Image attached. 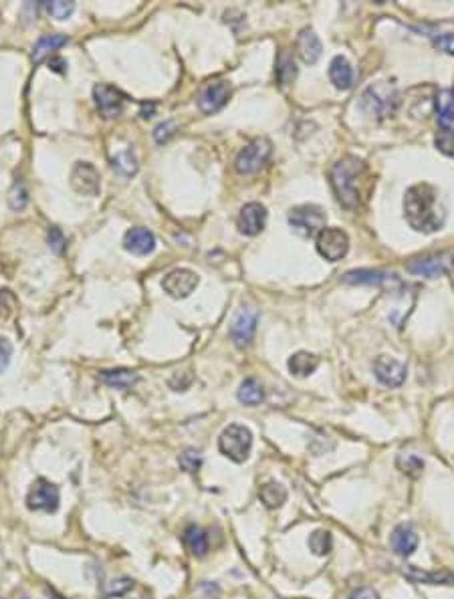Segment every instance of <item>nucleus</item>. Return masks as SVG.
Listing matches in <instances>:
<instances>
[{
  "label": "nucleus",
  "instance_id": "nucleus-38",
  "mask_svg": "<svg viewBox=\"0 0 454 599\" xmlns=\"http://www.w3.org/2000/svg\"><path fill=\"white\" fill-rule=\"evenodd\" d=\"M174 135H176V123L174 121H164V123H160L154 130V140L158 143H166Z\"/></svg>",
  "mask_w": 454,
  "mask_h": 599
},
{
  "label": "nucleus",
  "instance_id": "nucleus-5",
  "mask_svg": "<svg viewBox=\"0 0 454 599\" xmlns=\"http://www.w3.org/2000/svg\"><path fill=\"white\" fill-rule=\"evenodd\" d=\"M436 119L440 126L436 145L444 153L454 155V89H444L436 97Z\"/></svg>",
  "mask_w": 454,
  "mask_h": 599
},
{
  "label": "nucleus",
  "instance_id": "nucleus-26",
  "mask_svg": "<svg viewBox=\"0 0 454 599\" xmlns=\"http://www.w3.org/2000/svg\"><path fill=\"white\" fill-rule=\"evenodd\" d=\"M388 277H394V275H388L383 270L359 269L346 272L344 275V282H349V285H380V282L388 281Z\"/></svg>",
  "mask_w": 454,
  "mask_h": 599
},
{
  "label": "nucleus",
  "instance_id": "nucleus-6",
  "mask_svg": "<svg viewBox=\"0 0 454 599\" xmlns=\"http://www.w3.org/2000/svg\"><path fill=\"white\" fill-rule=\"evenodd\" d=\"M325 222H327V214L315 204L295 206L293 210L289 212V224L295 228V232H299L305 238L319 235L325 228Z\"/></svg>",
  "mask_w": 454,
  "mask_h": 599
},
{
  "label": "nucleus",
  "instance_id": "nucleus-10",
  "mask_svg": "<svg viewBox=\"0 0 454 599\" xmlns=\"http://www.w3.org/2000/svg\"><path fill=\"white\" fill-rule=\"evenodd\" d=\"M317 250L323 259L337 262L349 250V236L341 228H323L317 235Z\"/></svg>",
  "mask_w": 454,
  "mask_h": 599
},
{
  "label": "nucleus",
  "instance_id": "nucleus-24",
  "mask_svg": "<svg viewBox=\"0 0 454 599\" xmlns=\"http://www.w3.org/2000/svg\"><path fill=\"white\" fill-rule=\"evenodd\" d=\"M317 365H319V359L309 352H297L289 359V369L297 377L311 376L317 369Z\"/></svg>",
  "mask_w": 454,
  "mask_h": 599
},
{
  "label": "nucleus",
  "instance_id": "nucleus-8",
  "mask_svg": "<svg viewBox=\"0 0 454 599\" xmlns=\"http://www.w3.org/2000/svg\"><path fill=\"white\" fill-rule=\"evenodd\" d=\"M406 269L412 275H418L424 279L446 277L454 270V255L453 252H436V255H428V257L412 259L408 260Z\"/></svg>",
  "mask_w": 454,
  "mask_h": 599
},
{
  "label": "nucleus",
  "instance_id": "nucleus-12",
  "mask_svg": "<svg viewBox=\"0 0 454 599\" xmlns=\"http://www.w3.org/2000/svg\"><path fill=\"white\" fill-rule=\"evenodd\" d=\"M198 275L190 269H174L172 272H167L162 281V287L170 297L174 299H186L188 295L198 287Z\"/></svg>",
  "mask_w": 454,
  "mask_h": 599
},
{
  "label": "nucleus",
  "instance_id": "nucleus-42",
  "mask_svg": "<svg viewBox=\"0 0 454 599\" xmlns=\"http://www.w3.org/2000/svg\"><path fill=\"white\" fill-rule=\"evenodd\" d=\"M349 599H380V595H378V591L371 588H359L356 589L351 595H349Z\"/></svg>",
  "mask_w": 454,
  "mask_h": 599
},
{
  "label": "nucleus",
  "instance_id": "nucleus-34",
  "mask_svg": "<svg viewBox=\"0 0 454 599\" xmlns=\"http://www.w3.org/2000/svg\"><path fill=\"white\" fill-rule=\"evenodd\" d=\"M9 204H11L12 210H23L24 206L29 204V190L23 182H16L12 186L11 194H9Z\"/></svg>",
  "mask_w": 454,
  "mask_h": 599
},
{
  "label": "nucleus",
  "instance_id": "nucleus-22",
  "mask_svg": "<svg viewBox=\"0 0 454 599\" xmlns=\"http://www.w3.org/2000/svg\"><path fill=\"white\" fill-rule=\"evenodd\" d=\"M182 543H184V547H186L192 555H196V557H204V555L208 553V537H206V533H204L200 527H196V525H190L188 529L184 531Z\"/></svg>",
  "mask_w": 454,
  "mask_h": 599
},
{
  "label": "nucleus",
  "instance_id": "nucleus-29",
  "mask_svg": "<svg viewBox=\"0 0 454 599\" xmlns=\"http://www.w3.org/2000/svg\"><path fill=\"white\" fill-rule=\"evenodd\" d=\"M277 81L281 85H289L293 83V79L297 77V67H295V59L289 51H281L279 59H277Z\"/></svg>",
  "mask_w": 454,
  "mask_h": 599
},
{
  "label": "nucleus",
  "instance_id": "nucleus-27",
  "mask_svg": "<svg viewBox=\"0 0 454 599\" xmlns=\"http://www.w3.org/2000/svg\"><path fill=\"white\" fill-rule=\"evenodd\" d=\"M264 399V389L259 384V379L247 377L239 388V401L244 406H259Z\"/></svg>",
  "mask_w": 454,
  "mask_h": 599
},
{
  "label": "nucleus",
  "instance_id": "nucleus-33",
  "mask_svg": "<svg viewBox=\"0 0 454 599\" xmlns=\"http://www.w3.org/2000/svg\"><path fill=\"white\" fill-rule=\"evenodd\" d=\"M45 11L57 19V21H67L75 12V2H63V0H53V2H45Z\"/></svg>",
  "mask_w": 454,
  "mask_h": 599
},
{
  "label": "nucleus",
  "instance_id": "nucleus-25",
  "mask_svg": "<svg viewBox=\"0 0 454 599\" xmlns=\"http://www.w3.org/2000/svg\"><path fill=\"white\" fill-rule=\"evenodd\" d=\"M101 379H103V384H108L111 388L130 389L138 384L140 377L135 372H130V369H108V372H101Z\"/></svg>",
  "mask_w": 454,
  "mask_h": 599
},
{
  "label": "nucleus",
  "instance_id": "nucleus-39",
  "mask_svg": "<svg viewBox=\"0 0 454 599\" xmlns=\"http://www.w3.org/2000/svg\"><path fill=\"white\" fill-rule=\"evenodd\" d=\"M133 588V581L132 579H128V577H121V579H115V581H111V585L108 588V595H123V593H128L130 589Z\"/></svg>",
  "mask_w": 454,
  "mask_h": 599
},
{
  "label": "nucleus",
  "instance_id": "nucleus-37",
  "mask_svg": "<svg viewBox=\"0 0 454 599\" xmlns=\"http://www.w3.org/2000/svg\"><path fill=\"white\" fill-rule=\"evenodd\" d=\"M14 307H16L14 295L11 291H6V289H0V317H11L12 313H14Z\"/></svg>",
  "mask_w": 454,
  "mask_h": 599
},
{
  "label": "nucleus",
  "instance_id": "nucleus-17",
  "mask_svg": "<svg viewBox=\"0 0 454 599\" xmlns=\"http://www.w3.org/2000/svg\"><path fill=\"white\" fill-rule=\"evenodd\" d=\"M267 222V208L259 202H249L240 208L239 214V230L247 236H257L264 228Z\"/></svg>",
  "mask_w": 454,
  "mask_h": 599
},
{
  "label": "nucleus",
  "instance_id": "nucleus-4",
  "mask_svg": "<svg viewBox=\"0 0 454 599\" xmlns=\"http://www.w3.org/2000/svg\"><path fill=\"white\" fill-rule=\"evenodd\" d=\"M252 448V432L247 426L240 424H230L228 428L222 430V434L218 438V450L232 462H244L249 459Z\"/></svg>",
  "mask_w": 454,
  "mask_h": 599
},
{
  "label": "nucleus",
  "instance_id": "nucleus-35",
  "mask_svg": "<svg viewBox=\"0 0 454 599\" xmlns=\"http://www.w3.org/2000/svg\"><path fill=\"white\" fill-rule=\"evenodd\" d=\"M178 462L180 466H182V470H186V472H190V474H194V472H198L200 470V466H202V456L196 452V450H184L182 454L178 456Z\"/></svg>",
  "mask_w": 454,
  "mask_h": 599
},
{
  "label": "nucleus",
  "instance_id": "nucleus-1",
  "mask_svg": "<svg viewBox=\"0 0 454 599\" xmlns=\"http://www.w3.org/2000/svg\"><path fill=\"white\" fill-rule=\"evenodd\" d=\"M404 216L406 222L424 235H432L443 228L446 220V206L440 200L438 190L430 184H416L408 188L404 196Z\"/></svg>",
  "mask_w": 454,
  "mask_h": 599
},
{
  "label": "nucleus",
  "instance_id": "nucleus-31",
  "mask_svg": "<svg viewBox=\"0 0 454 599\" xmlns=\"http://www.w3.org/2000/svg\"><path fill=\"white\" fill-rule=\"evenodd\" d=\"M396 466L402 474H406L410 478H418L422 470H424V462L416 454H400L396 459Z\"/></svg>",
  "mask_w": 454,
  "mask_h": 599
},
{
  "label": "nucleus",
  "instance_id": "nucleus-15",
  "mask_svg": "<svg viewBox=\"0 0 454 599\" xmlns=\"http://www.w3.org/2000/svg\"><path fill=\"white\" fill-rule=\"evenodd\" d=\"M373 374L378 377V382L383 384V386L398 388L406 379V365L394 359V357H390V355H380L373 362Z\"/></svg>",
  "mask_w": 454,
  "mask_h": 599
},
{
  "label": "nucleus",
  "instance_id": "nucleus-21",
  "mask_svg": "<svg viewBox=\"0 0 454 599\" xmlns=\"http://www.w3.org/2000/svg\"><path fill=\"white\" fill-rule=\"evenodd\" d=\"M329 79L341 91L351 89V85H354V69H351V65H349V61L346 57H335L329 63Z\"/></svg>",
  "mask_w": 454,
  "mask_h": 599
},
{
  "label": "nucleus",
  "instance_id": "nucleus-32",
  "mask_svg": "<svg viewBox=\"0 0 454 599\" xmlns=\"http://www.w3.org/2000/svg\"><path fill=\"white\" fill-rule=\"evenodd\" d=\"M331 547H334V539H331V533L329 531H315L313 535L309 537V549L317 557H325L327 553L331 551Z\"/></svg>",
  "mask_w": 454,
  "mask_h": 599
},
{
  "label": "nucleus",
  "instance_id": "nucleus-20",
  "mask_svg": "<svg viewBox=\"0 0 454 599\" xmlns=\"http://www.w3.org/2000/svg\"><path fill=\"white\" fill-rule=\"evenodd\" d=\"M297 53H299L301 61L307 63V65H315L321 57V41L311 29H303L297 36Z\"/></svg>",
  "mask_w": 454,
  "mask_h": 599
},
{
  "label": "nucleus",
  "instance_id": "nucleus-19",
  "mask_svg": "<svg viewBox=\"0 0 454 599\" xmlns=\"http://www.w3.org/2000/svg\"><path fill=\"white\" fill-rule=\"evenodd\" d=\"M390 545L396 555L400 557H410L418 547V535L410 525H398L392 535H390Z\"/></svg>",
  "mask_w": 454,
  "mask_h": 599
},
{
  "label": "nucleus",
  "instance_id": "nucleus-44",
  "mask_svg": "<svg viewBox=\"0 0 454 599\" xmlns=\"http://www.w3.org/2000/svg\"><path fill=\"white\" fill-rule=\"evenodd\" d=\"M154 109H155L154 103H152V106H150V107L144 106V109H142V118H144V119L152 118V113H154Z\"/></svg>",
  "mask_w": 454,
  "mask_h": 599
},
{
  "label": "nucleus",
  "instance_id": "nucleus-30",
  "mask_svg": "<svg viewBox=\"0 0 454 599\" xmlns=\"http://www.w3.org/2000/svg\"><path fill=\"white\" fill-rule=\"evenodd\" d=\"M113 168L120 172V174H123V176H133L135 172H138V160H135V153H133V150H121V152H118L115 155H113Z\"/></svg>",
  "mask_w": 454,
  "mask_h": 599
},
{
  "label": "nucleus",
  "instance_id": "nucleus-13",
  "mask_svg": "<svg viewBox=\"0 0 454 599\" xmlns=\"http://www.w3.org/2000/svg\"><path fill=\"white\" fill-rule=\"evenodd\" d=\"M93 97H96V106L99 109V113L108 119L121 116V111L125 107V95L121 93L120 89L105 85V83L97 85L93 89Z\"/></svg>",
  "mask_w": 454,
  "mask_h": 599
},
{
  "label": "nucleus",
  "instance_id": "nucleus-36",
  "mask_svg": "<svg viewBox=\"0 0 454 599\" xmlns=\"http://www.w3.org/2000/svg\"><path fill=\"white\" fill-rule=\"evenodd\" d=\"M47 242L48 248H51L55 255H63V250L67 247V238H65V235L61 232V228H57V226H51V228H48Z\"/></svg>",
  "mask_w": 454,
  "mask_h": 599
},
{
  "label": "nucleus",
  "instance_id": "nucleus-18",
  "mask_svg": "<svg viewBox=\"0 0 454 599\" xmlns=\"http://www.w3.org/2000/svg\"><path fill=\"white\" fill-rule=\"evenodd\" d=\"M123 247H125V250H130L132 255L145 257V255L154 252L155 236L152 230L138 226V228H132V230H128V232H125Z\"/></svg>",
  "mask_w": 454,
  "mask_h": 599
},
{
  "label": "nucleus",
  "instance_id": "nucleus-2",
  "mask_svg": "<svg viewBox=\"0 0 454 599\" xmlns=\"http://www.w3.org/2000/svg\"><path fill=\"white\" fill-rule=\"evenodd\" d=\"M363 172H366V164L354 155L341 158L331 168V186H334L335 198L346 210H354L358 206V186L359 178L363 176Z\"/></svg>",
  "mask_w": 454,
  "mask_h": 599
},
{
  "label": "nucleus",
  "instance_id": "nucleus-40",
  "mask_svg": "<svg viewBox=\"0 0 454 599\" xmlns=\"http://www.w3.org/2000/svg\"><path fill=\"white\" fill-rule=\"evenodd\" d=\"M434 47L446 55H454V33H444L434 39Z\"/></svg>",
  "mask_w": 454,
  "mask_h": 599
},
{
  "label": "nucleus",
  "instance_id": "nucleus-23",
  "mask_svg": "<svg viewBox=\"0 0 454 599\" xmlns=\"http://www.w3.org/2000/svg\"><path fill=\"white\" fill-rule=\"evenodd\" d=\"M259 496H261V501L267 508H279L287 501V488L275 481L264 482L263 486L259 488Z\"/></svg>",
  "mask_w": 454,
  "mask_h": 599
},
{
  "label": "nucleus",
  "instance_id": "nucleus-28",
  "mask_svg": "<svg viewBox=\"0 0 454 599\" xmlns=\"http://www.w3.org/2000/svg\"><path fill=\"white\" fill-rule=\"evenodd\" d=\"M63 45H67V36L65 35H45L36 41L35 48H33V61L41 63L47 55H51L53 51H57Z\"/></svg>",
  "mask_w": 454,
  "mask_h": 599
},
{
  "label": "nucleus",
  "instance_id": "nucleus-41",
  "mask_svg": "<svg viewBox=\"0 0 454 599\" xmlns=\"http://www.w3.org/2000/svg\"><path fill=\"white\" fill-rule=\"evenodd\" d=\"M12 357V345L9 339H2L0 337V374L9 367Z\"/></svg>",
  "mask_w": 454,
  "mask_h": 599
},
{
  "label": "nucleus",
  "instance_id": "nucleus-16",
  "mask_svg": "<svg viewBox=\"0 0 454 599\" xmlns=\"http://www.w3.org/2000/svg\"><path fill=\"white\" fill-rule=\"evenodd\" d=\"M257 321H259V313L254 309H242L232 327H230V337L234 341L237 347H249L251 345L252 337H254V331H257Z\"/></svg>",
  "mask_w": 454,
  "mask_h": 599
},
{
  "label": "nucleus",
  "instance_id": "nucleus-3",
  "mask_svg": "<svg viewBox=\"0 0 454 599\" xmlns=\"http://www.w3.org/2000/svg\"><path fill=\"white\" fill-rule=\"evenodd\" d=\"M398 91L394 85L380 81L370 85L361 95V109L376 119H386L394 116L398 109Z\"/></svg>",
  "mask_w": 454,
  "mask_h": 599
},
{
  "label": "nucleus",
  "instance_id": "nucleus-43",
  "mask_svg": "<svg viewBox=\"0 0 454 599\" xmlns=\"http://www.w3.org/2000/svg\"><path fill=\"white\" fill-rule=\"evenodd\" d=\"M65 67H67V61L63 57H51L48 59V69H53L55 73H65Z\"/></svg>",
  "mask_w": 454,
  "mask_h": 599
},
{
  "label": "nucleus",
  "instance_id": "nucleus-7",
  "mask_svg": "<svg viewBox=\"0 0 454 599\" xmlns=\"http://www.w3.org/2000/svg\"><path fill=\"white\" fill-rule=\"evenodd\" d=\"M271 152H273V145H271V141L267 140V138H257V140H252L249 145H244V148L240 150L237 160H234L237 172H239V174H244V176L259 172V170L269 162Z\"/></svg>",
  "mask_w": 454,
  "mask_h": 599
},
{
  "label": "nucleus",
  "instance_id": "nucleus-9",
  "mask_svg": "<svg viewBox=\"0 0 454 599\" xmlns=\"http://www.w3.org/2000/svg\"><path fill=\"white\" fill-rule=\"evenodd\" d=\"M61 494L59 488L48 482L47 478H36L26 496V506L31 511H43V513H55L59 508Z\"/></svg>",
  "mask_w": 454,
  "mask_h": 599
},
{
  "label": "nucleus",
  "instance_id": "nucleus-14",
  "mask_svg": "<svg viewBox=\"0 0 454 599\" xmlns=\"http://www.w3.org/2000/svg\"><path fill=\"white\" fill-rule=\"evenodd\" d=\"M230 87L227 81H212L204 87L198 95V109L204 116H212L228 103Z\"/></svg>",
  "mask_w": 454,
  "mask_h": 599
},
{
  "label": "nucleus",
  "instance_id": "nucleus-11",
  "mask_svg": "<svg viewBox=\"0 0 454 599\" xmlns=\"http://www.w3.org/2000/svg\"><path fill=\"white\" fill-rule=\"evenodd\" d=\"M71 186L77 194L83 196H97L101 190V176L97 168L89 162H77L73 165Z\"/></svg>",
  "mask_w": 454,
  "mask_h": 599
}]
</instances>
